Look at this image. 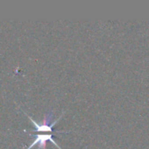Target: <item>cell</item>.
Here are the masks:
<instances>
[{
    "instance_id": "obj_2",
    "label": "cell",
    "mask_w": 149,
    "mask_h": 149,
    "mask_svg": "<svg viewBox=\"0 0 149 149\" xmlns=\"http://www.w3.org/2000/svg\"><path fill=\"white\" fill-rule=\"evenodd\" d=\"M50 141L51 142H52L57 148L58 149H62L58 145V143L52 139V134H38L35 140L32 141V143L28 147L26 148V149H31L35 145L38 144V149H45V146H46V142Z\"/></svg>"
},
{
    "instance_id": "obj_1",
    "label": "cell",
    "mask_w": 149,
    "mask_h": 149,
    "mask_svg": "<svg viewBox=\"0 0 149 149\" xmlns=\"http://www.w3.org/2000/svg\"><path fill=\"white\" fill-rule=\"evenodd\" d=\"M65 113V112L62 113V114L58 117V119H57L56 120H53L52 122V117H53V113L52 112H48L46 113V114L44 117V120L42 121V123H38L37 121H35L31 116L27 115L28 118L30 119V120L32 122L33 126L35 127V132H38V133H53L52 132V127L56 125V123L62 118L63 114Z\"/></svg>"
}]
</instances>
